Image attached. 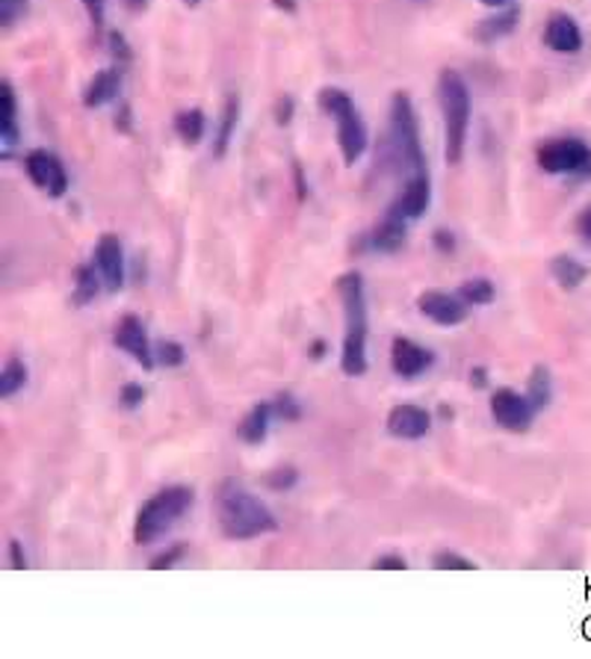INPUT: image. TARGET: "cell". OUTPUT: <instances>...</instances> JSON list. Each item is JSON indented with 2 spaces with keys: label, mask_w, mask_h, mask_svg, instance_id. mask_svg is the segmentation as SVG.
<instances>
[{
  "label": "cell",
  "mask_w": 591,
  "mask_h": 659,
  "mask_svg": "<svg viewBox=\"0 0 591 659\" xmlns=\"http://www.w3.org/2000/svg\"><path fill=\"white\" fill-rule=\"evenodd\" d=\"M432 568H438V571H476V562L455 551H438L432 556Z\"/></svg>",
  "instance_id": "f1b7e54d"
},
{
  "label": "cell",
  "mask_w": 591,
  "mask_h": 659,
  "mask_svg": "<svg viewBox=\"0 0 591 659\" xmlns=\"http://www.w3.org/2000/svg\"><path fill=\"white\" fill-rule=\"evenodd\" d=\"M184 556H187V547H184V544H172L166 551H160L158 556H151L148 568H151V571H166V568H175Z\"/></svg>",
  "instance_id": "1f68e13d"
},
{
  "label": "cell",
  "mask_w": 591,
  "mask_h": 659,
  "mask_svg": "<svg viewBox=\"0 0 591 659\" xmlns=\"http://www.w3.org/2000/svg\"><path fill=\"white\" fill-rule=\"evenodd\" d=\"M491 417L494 424L506 429V432H530V426L535 424V405L530 403V396L514 391V388H500L491 394Z\"/></svg>",
  "instance_id": "ba28073f"
},
{
  "label": "cell",
  "mask_w": 591,
  "mask_h": 659,
  "mask_svg": "<svg viewBox=\"0 0 591 659\" xmlns=\"http://www.w3.org/2000/svg\"><path fill=\"white\" fill-rule=\"evenodd\" d=\"M118 89H121V71L118 69H101L95 71V78L89 80V86L83 89V104L89 109H99L109 101H116Z\"/></svg>",
  "instance_id": "d6986e66"
},
{
  "label": "cell",
  "mask_w": 591,
  "mask_h": 659,
  "mask_svg": "<svg viewBox=\"0 0 591 659\" xmlns=\"http://www.w3.org/2000/svg\"><path fill=\"white\" fill-rule=\"evenodd\" d=\"M27 0H0V24L3 27H15L24 15H27Z\"/></svg>",
  "instance_id": "d6a6232c"
},
{
  "label": "cell",
  "mask_w": 591,
  "mask_h": 659,
  "mask_svg": "<svg viewBox=\"0 0 591 659\" xmlns=\"http://www.w3.org/2000/svg\"><path fill=\"white\" fill-rule=\"evenodd\" d=\"M535 160L547 175H591V148L577 137L547 139L535 151Z\"/></svg>",
  "instance_id": "52a82bcc"
},
{
  "label": "cell",
  "mask_w": 591,
  "mask_h": 659,
  "mask_svg": "<svg viewBox=\"0 0 591 659\" xmlns=\"http://www.w3.org/2000/svg\"><path fill=\"white\" fill-rule=\"evenodd\" d=\"M384 429L399 441H420L432 432V414L426 412L424 405L399 403L384 417Z\"/></svg>",
  "instance_id": "4fadbf2b"
},
{
  "label": "cell",
  "mask_w": 591,
  "mask_h": 659,
  "mask_svg": "<svg viewBox=\"0 0 591 659\" xmlns=\"http://www.w3.org/2000/svg\"><path fill=\"white\" fill-rule=\"evenodd\" d=\"M434 246L441 248L443 255H450V252H453V248H455L453 234H450V231H434Z\"/></svg>",
  "instance_id": "f35d334b"
},
{
  "label": "cell",
  "mask_w": 591,
  "mask_h": 659,
  "mask_svg": "<svg viewBox=\"0 0 591 659\" xmlns=\"http://www.w3.org/2000/svg\"><path fill=\"white\" fill-rule=\"evenodd\" d=\"M196 506V492L187 485H169L163 492L151 494L142 506H139L137 521H134V542L139 547L154 544L172 532L177 523L184 521Z\"/></svg>",
  "instance_id": "5b68a950"
},
{
  "label": "cell",
  "mask_w": 591,
  "mask_h": 659,
  "mask_svg": "<svg viewBox=\"0 0 591 659\" xmlns=\"http://www.w3.org/2000/svg\"><path fill=\"white\" fill-rule=\"evenodd\" d=\"M154 355H158L160 367H181L187 361V349L177 344V340H160L154 346Z\"/></svg>",
  "instance_id": "f546056e"
},
{
  "label": "cell",
  "mask_w": 591,
  "mask_h": 659,
  "mask_svg": "<svg viewBox=\"0 0 591 659\" xmlns=\"http://www.w3.org/2000/svg\"><path fill=\"white\" fill-rule=\"evenodd\" d=\"M187 3H198V0H187Z\"/></svg>",
  "instance_id": "ee69618b"
},
{
  "label": "cell",
  "mask_w": 591,
  "mask_h": 659,
  "mask_svg": "<svg viewBox=\"0 0 591 659\" xmlns=\"http://www.w3.org/2000/svg\"><path fill=\"white\" fill-rule=\"evenodd\" d=\"M526 396L535 405V412H544L553 403V375L544 365L532 367L530 379H526Z\"/></svg>",
  "instance_id": "cb8c5ba5"
},
{
  "label": "cell",
  "mask_w": 591,
  "mask_h": 659,
  "mask_svg": "<svg viewBox=\"0 0 591 659\" xmlns=\"http://www.w3.org/2000/svg\"><path fill=\"white\" fill-rule=\"evenodd\" d=\"M384 160L394 166L405 181L417 175H429L426 169L424 142H420V125L414 113L412 99L405 92H396L391 99V125H387V142H384Z\"/></svg>",
  "instance_id": "3957f363"
},
{
  "label": "cell",
  "mask_w": 591,
  "mask_h": 659,
  "mask_svg": "<svg viewBox=\"0 0 591 659\" xmlns=\"http://www.w3.org/2000/svg\"><path fill=\"white\" fill-rule=\"evenodd\" d=\"M24 172L27 177L50 198H62L69 193V172L62 166V160L57 154H50L45 148H36L24 158Z\"/></svg>",
  "instance_id": "9c48e42d"
},
{
  "label": "cell",
  "mask_w": 591,
  "mask_h": 659,
  "mask_svg": "<svg viewBox=\"0 0 591 659\" xmlns=\"http://www.w3.org/2000/svg\"><path fill=\"white\" fill-rule=\"evenodd\" d=\"M142 403H146V388H142V384L137 382L121 384V391H118V405H121V408L134 412V408H139Z\"/></svg>",
  "instance_id": "e575fe53"
},
{
  "label": "cell",
  "mask_w": 591,
  "mask_h": 659,
  "mask_svg": "<svg viewBox=\"0 0 591 659\" xmlns=\"http://www.w3.org/2000/svg\"><path fill=\"white\" fill-rule=\"evenodd\" d=\"M438 104H441L443 118V158L450 166H459L467 148V134H471V89L459 71H441Z\"/></svg>",
  "instance_id": "277c9868"
},
{
  "label": "cell",
  "mask_w": 591,
  "mask_h": 659,
  "mask_svg": "<svg viewBox=\"0 0 591 659\" xmlns=\"http://www.w3.org/2000/svg\"><path fill=\"white\" fill-rule=\"evenodd\" d=\"M296 483H299L296 467H278V471L266 473V485H269L273 492H290Z\"/></svg>",
  "instance_id": "836d02e7"
},
{
  "label": "cell",
  "mask_w": 591,
  "mask_h": 659,
  "mask_svg": "<svg viewBox=\"0 0 591 659\" xmlns=\"http://www.w3.org/2000/svg\"><path fill=\"white\" fill-rule=\"evenodd\" d=\"M577 234L582 236V243H589L591 246V207H586L577 219Z\"/></svg>",
  "instance_id": "74e56055"
},
{
  "label": "cell",
  "mask_w": 591,
  "mask_h": 659,
  "mask_svg": "<svg viewBox=\"0 0 591 659\" xmlns=\"http://www.w3.org/2000/svg\"><path fill=\"white\" fill-rule=\"evenodd\" d=\"M551 276L561 290H577L589 278V266L571 255H556L551 261Z\"/></svg>",
  "instance_id": "7402d4cb"
},
{
  "label": "cell",
  "mask_w": 591,
  "mask_h": 659,
  "mask_svg": "<svg viewBox=\"0 0 591 659\" xmlns=\"http://www.w3.org/2000/svg\"><path fill=\"white\" fill-rule=\"evenodd\" d=\"M405 236H408V222L384 213L382 222L367 236V246L379 252V255H396L405 246Z\"/></svg>",
  "instance_id": "ac0fdd59"
},
{
  "label": "cell",
  "mask_w": 591,
  "mask_h": 659,
  "mask_svg": "<svg viewBox=\"0 0 591 659\" xmlns=\"http://www.w3.org/2000/svg\"><path fill=\"white\" fill-rule=\"evenodd\" d=\"M375 571H405L408 568V562L403 559V556H396V553H387V556H379V559L373 562Z\"/></svg>",
  "instance_id": "d590c367"
},
{
  "label": "cell",
  "mask_w": 591,
  "mask_h": 659,
  "mask_svg": "<svg viewBox=\"0 0 591 659\" xmlns=\"http://www.w3.org/2000/svg\"><path fill=\"white\" fill-rule=\"evenodd\" d=\"M471 384H476V388H485V384H488V370H485V367H473Z\"/></svg>",
  "instance_id": "60d3db41"
},
{
  "label": "cell",
  "mask_w": 591,
  "mask_h": 659,
  "mask_svg": "<svg viewBox=\"0 0 591 659\" xmlns=\"http://www.w3.org/2000/svg\"><path fill=\"white\" fill-rule=\"evenodd\" d=\"M273 420H276V408H273V400L266 403H255L246 412V417L236 424V438L248 447H257L269 438V429H273Z\"/></svg>",
  "instance_id": "e0dca14e"
},
{
  "label": "cell",
  "mask_w": 591,
  "mask_h": 659,
  "mask_svg": "<svg viewBox=\"0 0 591 659\" xmlns=\"http://www.w3.org/2000/svg\"><path fill=\"white\" fill-rule=\"evenodd\" d=\"M459 296H462L464 302L471 308H485L491 305L494 299H497V287H494L491 278H467L462 287H459Z\"/></svg>",
  "instance_id": "4316f807"
},
{
  "label": "cell",
  "mask_w": 591,
  "mask_h": 659,
  "mask_svg": "<svg viewBox=\"0 0 591 659\" xmlns=\"http://www.w3.org/2000/svg\"><path fill=\"white\" fill-rule=\"evenodd\" d=\"M92 264L99 266L101 278H104V287L109 293H116L125 287V246L116 234H101V240L95 243V255H92Z\"/></svg>",
  "instance_id": "5bb4252c"
},
{
  "label": "cell",
  "mask_w": 591,
  "mask_h": 659,
  "mask_svg": "<svg viewBox=\"0 0 591 659\" xmlns=\"http://www.w3.org/2000/svg\"><path fill=\"white\" fill-rule=\"evenodd\" d=\"M485 7H497V10H502V7H509L512 0H483Z\"/></svg>",
  "instance_id": "7bdbcfd3"
},
{
  "label": "cell",
  "mask_w": 591,
  "mask_h": 659,
  "mask_svg": "<svg viewBox=\"0 0 591 659\" xmlns=\"http://www.w3.org/2000/svg\"><path fill=\"white\" fill-rule=\"evenodd\" d=\"M417 308L420 314L434 325H443V328H455L462 325L471 314V305L464 302L459 293H447V290H426V293L417 296Z\"/></svg>",
  "instance_id": "8fae6325"
},
{
  "label": "cell",
  "mask_w": 591,
  "mask_h": 659,
  "mask_svg": "<svg viewBox=\"0 0 591 659\" xmlns=\"http://www.w3.org/2000/svg\"><path fill=\"white\" fill-rule=\"evenodd\" d=\"M236 122H240V95H228L222 116H219L217 139H213V154H217V158H225L228 146H231V139H234Z\"/></svg>",
  "instance_id": "603a6c76"
},
{
  "label": "cell",
  "mask_w": 591,
  "mask_h": 659,
  "mask_svg": "<svg viewBox=\"0 0 591 659\" xmlns=\"http://www.w3.org/2000/svg\"><path fill=\"white\" fill-rule=\"evenodd\" d=\"M0 104H3L0 142H3V154H10V148L19 142V101H15V89H12L10 80L0 83Z\"/></svg>",
  "instance_id": "ffe728a7"
},
{
  "label": "cell",
  "mask_w": 591,
  "mask_h": 659,
  "mask_svg": "<svg viewBox=\"0 0 591 659\" xmlns=\"http://www.w3.org/2000/svg\"><path fill=\"white\" fill-rule=\"evenodd\" d=\"M544 45L556 54H577L582 48V30L580 24L565 15V12H556L547 19L544 24Z\"/></svg>",
  "instance_id": "2e32d148"
},
{
  "label": "cell",
  "mask_w": 591,
  "mask_h": 659,
  "mask_svg": "<svg viewBox=\"0 0 591 659\" xmlns=\"http://www.w3.org/2000/svg\"><path fill=\"white\" fill-rule=\"evenodd\" d=\"M320 107L335 118L337 146H340L344 163L346 166H355L358 160L364 158L370 134H367L364 118H361V113L355 107L352 95H349L346 89L325 86L323 92H320Z\"/></svg>",
  "instance_id": "8992f818"
},
{
  "label": "cell",
  "mask_w": 591,
  "mask_h": 659,
  "mask_svg": "<svg viewBox=\"0 0 591 659\" xmlns=\"http://www.w3.org/2000/svg\"><path fill=\"white\" fill-rule=\"evenodd\" d=\"M340 305H344V349H340V370L349 379L367 373V337H370V314H367V287L358 269H349L335 281Z\"/></svg>",
  "instance_id": "7a4b0ae2"
},
{
  "label": "cell",
  "mask_w": 591,
  "mask_h": 659,
  "mask_svg": "<svg viewBox=\"0 0 591 659\" xmlns=\"http://www.w3.org/2000/svg\"><path fill=\"white\" fill-rule=\"evenodd\" d=\"M207 128V118L201 109H181L175 116V134L181 142H187V146H196L201 142Z\"/></svg>",
  "instance_id": "484cf974"
},
{
  "label": "cell",
  "mask_w": 591,
  "mask_h": 659,
  "mask_svg": "<svg viewBox=\"0 0 591 659\" xmlns=\"http://www.w3.org/2000/svg\"><path fill=\"white\" fill-rule=\"evenodd\" d=\"M514 21H518V10H506L502 15H497V19L483 21L476 33H479V39L483 42H494L500 39V36H506V33H512Z\"/></svg>",
  "instance_id": "83f0119b"
},
{
  "label": "cell",
  "mask_w": 591,
  "mask_h": 659,
  "mask_svg": "<svg viewBox=\"0 0 591 659\" xmlns=\"http://www.w3.org/2000/svg\"><path fill=\"white\" fill-rule=\"evenodd\" d=\"M27 553H24V544L19 542V539H12L10 542V568H15V571H24L27 568Z\"/></svg>",
  "instance_id": "8d00e7d4"
},
{
  "label": "cell",
  "mask_w": 591,
  "mask_h": 659,
  "mask_svg": "<svg viewBox=\"0 0 591 659\" xmlns=\"http://www.w3.org/2000/svg\"><path fill=\"white\" fill-rule=\"evenodd\" d=\"M101 285H104V278H101L99 266L95 264H80L74 266V281H71V302L74 305H89V302H95V296L101 293Z\"/></svg>",
  "instance_id": "44dd1931"
},
{
  "label": "cell",
  "mask_w": 591,
  "mask_h": 659,
  "mask_svg": "<svg viewBox=\"0 0 591 659\" xmlns=\"http://www.w3.org/2000/svg\"><path fill=\"white\" fill-rule=\"evenodd\" d=\"M217 523L228 542H252L278 530L273 509L255 492L236 479H225L217 488Z\"/></svg>",
  "instance_id": "6da1fadb"
},
{
  "label": "cell",
  "mask_w": 591,
  "mask_h": 659,
  "mask_svg": "<svg viewBox=\"0 0 591 659\" xmlns=\"http://www.w3.org/2000/svg\"><path fill=\"white\" fill-rule=\"evenodd\" d=\"M308 352H311V358H314V361H320V358H323V355H325V344H323V340H314Z\"/></svg>",
  "instance_id": "b9f144b4"
},
{
  "label": "cell",
  "mask_w": 591,
  "mask_h": 659,
  "mask_svg": "<svg viewBox=\"0 0 591 659\" xmlns=\"http://www.w3.org/2000/svg\"><path fill=\"white\" fill-rule=\"evenodd\" d=\"M113 344H116V349L130 355L142 370H154L158 367V355H154V346L148 340L146 323L137 314H125L118 320L116 328H113Z\"/></svg>",
  "instance_id": "30bf717a"
},
{
  "label": "cell",
  "mask_w": 591,
  "mask_h": 659,
  "mask_svg": "<svg viewBox=\"0 0 591 659\" xmlns=\"http://www.w3.org/2000/svg\"><path fill=\"white\" fill-rule=\"evenodd\" d=\"M104 3H107V0H83V7H86V12L92 15V21H95V24H101V21H104Z\"/></svg>",
  "instance_id": "ab89813d"
},
{
  "label": "cell",
  "mask_w": 591,
  "mask_h": 659,
  "mask_svg": "<svg viewBox=\"0 0 591 659\" xmlns=\"http://www.w3.org/2000/svg\"><path fill=\"white\" fill-rule=\"evenodd\" d=\"M429 205H432V181H429V175L408 177V181H403V187L391 201V207H387V217L414 222V219L424 217Z\"/></svg>",
  "instance_id": "7c38bea8"
},
{
  "label": "cell",
  "mask_w": 591,
  "mask_h": 659,
  "mask_svg": "<svg viewBox=\"0 0 591 659\" xmlns=\"http://www.w3.org/2000/svg\"><path fill=\"white\" fill-rule=\"evenodd\" d=\"M273 408H276L278 420H285V424H296L302 417V403L293 394H278L273 400Z\"/></svg>",
  "instance_id": "4dcf8cb0"
},
{
  "label": "cell",
  "mask_w": 591,
  "mask_h": 659,
  "mask_svg": "<svg viewBox=\"0 0 591 659\" xmlns=\"http://www.w3.org/2000/svg\"><path fill=\"white\" fill-rule=\"evenodd\" d=\"M27 365L21 361L19 355H10L7 361H3V370H0V396L3 400H12V396L19 394L21 388L27 384Z\"/></svg>",
  "instance_id": "d4e9b609"
},
{
  "label": "cell",
  "mask_w": 591,
  "mask_h": 659,
  "mask_svg": "<svg viewBox=\"0 0 591 659\" xmlns=\"http://www.w3.org/2000/svg\"><path fill=\"white\" fill-rule=\"evenodd\" d=\"M434 365L432 349L414 344L412 337H396L391 344V370H394L399 379H420V375Z\"/></svg>",
  "instance_id": "9a60e30c"
}]
</instances>
